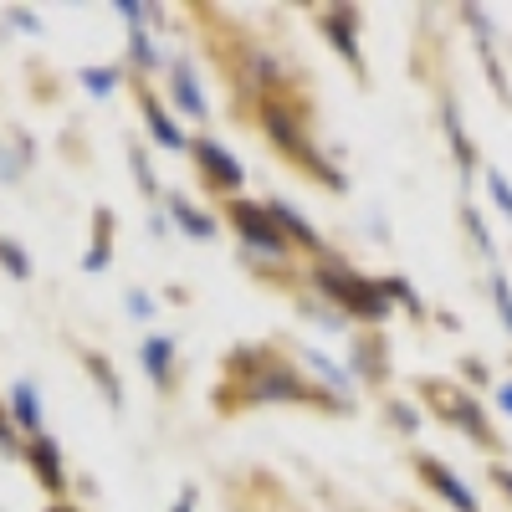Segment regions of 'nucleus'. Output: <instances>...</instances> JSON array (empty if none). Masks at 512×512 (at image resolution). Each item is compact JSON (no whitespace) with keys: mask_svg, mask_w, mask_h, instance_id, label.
<instances>
[{"mask_svg":"<svg viewBox=\"0 0 512 512\" xmlns=\"http://www.w3.org/2000/svg\"><path fill=\"white\" fill-rule=\"evenodd\" d=\"M318 287L333 297L338 308H349V313H364V318H384V313H390V297H384V287L359 282V277L344 272V267H318Z\"/></svg>","mask_w":512,"mask_h":512,"instance_id":"f257e3e1","label":"nucleus"},{"mask_svg":"<svg viewBox=\"0 0 512 512\" xmlns=\"http://www.w3.org/2000/svg\"><path fill=\"white\" fill-rule=\"evenodd\" d=\"M231 221H236V231H241V241H246L251 256H282L287 251V236L277 231L267 205H246L241 200V205H231Z\"/></svg>","mask_w":512,"mask_h":512,"instance_id":"f03ea898","label":"nucleus"},{"mask_svg":"<svg viewBox=\"0 0 512 512\" xmlns=\"http://www.w3.org/2000/svg\"><path fill=\"white\" fill-rule=\"evenodd\" d=\"M195 164L205 169V180L216 185V190H236V185L246 180V175H241V164H236L216 139H195Z\"/></svg>","mask_w":512,"mask_h":512,"instance_id":"7ed1b4c3","label":"nucleus"},{"mask_svg":"<svg viewBox=\"0 0 512 512\" xmlns=\"http://www.w3.org/2000/svg\"><path fill=\"white\" fill-rule=\"evenodd\" d=\"M420 472H425V482H431L456 512H477V497L466 492V482L451 472V466H441V461H420Z\"/></svg>","mask_w":512,"mask_h":512,"instance_id":"20e7f679","label":"nucleus"},{"mask_svg":"<svg viewBox=\"0 0 512 512\" xmlns=\"http://www.w3.org/2000/svg\"><path fill=\"white\" fill-rule=\"evenodd\" d=\"M11 415H16V425L36 441L41 436V395H36V384L31 379H21L16 390H11Z\"/></svg>","mask_w":512,"mask_h":512,"instance_id":"39448f33","label":"nucleus"},{"mask_svg":"<svg viewBox=\"0 0 512 512\" xmlns=\"http://www.w3.org/2000/svg\"><path fill=\"white\" fill-rule=\"evenodd\" d=\"M31 466H36V477L47 482V487H62V451L52 436H36L31 441Z\"/></svg>","mask_w":512,"mask_h":512,"instance_id":"423d86ee","label":"nucleus"},{"mask_svg":"<svg viewBox=\"0 0 512 512\" xmlns=\"http://www.w3.org/2000/svg\"><path fill=\"white\" fill-rule=\"evenodd\" d=\"M267 210H272V221H277V231H282V236L303 241V246H318V231H313V226H308L303 216H297V210H292L287 200H272Z\"/></svg>","mask_w":512,"mask_h":512,"instance_id":"0eeeda50","label":"nucleus"},{"mask_svg":"<svg viewBox=\"0 0 512 512\" xmlns=\"http://www.w3.org/2000/svg\"><path fill=\"white\" fill-rule=\"evenodd\" d=\"M349 21H354L349 11H328V16H323V31H328L333 47L344 52V62H354V67H359V47H354V26H349Z\"/></svg>","mask_w":512,"mask_h":512,"instance_id":"6e6552de","label":"nucleus"},{"mask_svg":"<svg viewBox=\"0 0 512 512\" xmlns=\"http://www.w3.org/2000/svg\"><path fill=\"white\" fill-rule=\"evenodd\" d=\"M144 123H149V134L164 144V149H185V134H180V128H175V118H169L164 113V103H144Z\"/></svg>","mask_w":512,"mask_h":512,"instance_id":"1a4fd4ad","label":"nucleus"},{"mask_svg":"<svg viewBox=\"0 0 512 512\" xmlns=\"http://www.w3.org/2000/svg\"><path fill=\"white\" fill-rule=\"evenodd\" d=\"M139 359H144V369L154 374V384H164V379H169V364H175V344H169V338H144Z\"/></svg>","mask_w":512,"mask_h":512,"instance_id":"9d476101","label":"nucleus"},{"mask_svg":"<svg viewBox=\"0 0 512 512\" xmlns=\"http://www.w3.org/2000/svg\"><path fill=\"white\" fill-rule=\"evenodd\" d=\"M169 216H175V221H180V231H185V236H195V241H210V236H216V221L200 216V210H190L180 195L169 200Z\"/></svg>","mask_w":512,"mask_h":512,"instance_id":"9b49d317","label":"nucleus"},{"mask_svg":"<svg viewBox=\"0 0 512 512\" xmlns=\"http://www.w3.org/2000/svg\"><path fill=\"white\" fill-rule=\"evenodd\" d=\"M175 103L185 108V113H195V118H205V93H200V82H195V72L180 62L175 67Z\"/></svg>","mask_w":512,"mask_h":512,"instance_id":"f8f14e48","label":"nucleus"},{"mask_svg":"<svg viewBox=\"0 0 512 512\" xmlns=\"http://www.w3.org/2000/svg\"><path fill=\"white\" fill-rule=\"evenodd\" d=\"M82 88H88L93 98H113L118 93V67H82Z\"/></svg>","mask_w":512,"mask_h":512,"instance_id":"ddd939ff","label":"nucleus"},{"mask_svg":"<svg viewBox=\"0 0 512 512\" xmlns=\"http://www.w3.org/2000/svg\"><path fill=\"white\" fill-rule=\"evenodd\" d=\"M451 415H456V420L466 425V436H477V441L487 436V420L477 415V405H472V400H456V405H451Z\"/></svg>","mask_w":512,"mask_h":512,"instance_id":"4468645a","label":"nucleus"},{"mask_svg":"<svg viewBox=\"0 0 512 512\" xmlns=\"http://www.w3.org/2000/svg\"><path fill=\"white\" fill-rule=\"evenodd\" d=\"M0 262H6L11 277H31V256H26L16 241H0Z\"/></svg>","mask_w":512,"mask_h":512,"instance_id":"2eb2a0df","label":"nucleus"},{"mask_svg":"<svg viewBox=\"0 0 512 512\" xmlns=\"http://www.w3.org/2000/svg\"><path fill=\"white\" fill-rule=\"evenodd\" d=\"M487 190H492V200L502 205V216L512 221V185H507V175H497V169H492V175H487Z\"/></svg>","mask_w":512,"mask_h":512,"instance_id":"dca6fc26","label":"nucleus"},{"mask_svg":"<svg viewBox=\"0 0 512 512\" xmlns=\"http://www.w3.org/2000/svg\"><path fill=\"white\" fill-rule=\"evenodd\" d=\"M134 62L139 67H159V47L149 41V31H134Z\"/></svg>","mask_w":512,"mask_h":512,"instance_id":"f3484780","label":"nucleus"},{"mask_svg":"<svg viewBox=\"0 0 512 512\" xmlns=\"http://www.w3.org/2000/svg\"><path fill=\"white\" fill-rule=\"evenodd\" d=\"M492 297H497V313H502V323L512 333V287H507V277H492Z\"/></svg>","mask_w":512,"mask_h":512,"instance_id":"a211bd4d","label":"nucleus"},{"mask_svg":"<svg viewBox=\"0 0 512 512\" xmlns=\"http://www.w3.org/2000/svg\"><path fill=\"white\" fill-rule=\"evenodd\" d=\"M118 16H128V21H134V31H144L149 16H154V6H139V0H118Z\"/></svg>","mask_w":512,"mask_h":512,"instance_id":"6ab92c4d","label":"nucleus"},{"mask_svg":"<svg viewBox=\"0 0 512 512\" xmlns=\"http://www.w3.org/2000/svg\"><path fill=\"white\" fill-rule=\"evenodd\" d=\"M88 364H93V374H98V379H103V395H108V400H113V405H118V400H123V395H118V379H113V374H108V369H103V359H88Z\"/></svg>","mask_w":512,"mask_h":512,"instance_id":"aec40b11","label":"nucleus"},{"mask_svg":"<svg viewBox=\"0 0 512 512\" xmlns=\"http://www.w3.org/2000/svg\"><path fill=\"white\" fill-rule=\"evenodd\" d=\"M313 364H318V374H323V379H328V384H333V390H344V384H349V379H344V374H338V369H333V364H328V359H323V354H318V349H313Z\"/></svg>","mask_w":512,"mask_h":512,"instance_id":"412c9836","label":"nucleus"},{"mask_svg":"<svg viewBox=\"0 0 512 512\" xmlns=\"http://www.w3.org/2000/svg\"><path fill=\"white\" fill-rule=\"evenodd\" d=\"M128 313H134V318H149V313H154L149 292H128Z\"/></svg>","mask_w":512,"mask_h":512,"instance_id":"4be33fe9","label":"nucleus"},{"mask_svg":"<svg viewBox=\"0 0 512 512\" xmlns=\"http://www.w3.org/2000/svg\"><path fill=\"white\" fill-rule=\"evenodd\" d=\"M11 21H16V26H21V31H31V36H36V31H41V21H36V16H31V11H11Z\"/></svg>","mask_w":512,"mask_h":512,"instance_id":"5701e85b","label":"nucleus"},{"mask_svg":"<svg viewBox=\"0 0 512 512\" xmlns=\"http://www.w3.org/2000/svg\"><path fill=\"white\" fill-rule=\"evenodd\" d=\"M395 425H405V431H415L420 420H415V410H410V405H395Z\"/></svg>","mask_w":512,"mask_h":512,"instance_id":"b1692460","label":"nucleus"},{"mask_svg":"<svg viewBox=\"0 0 512 512\" xmlns=\"http://www.w3.org/2000/svg\"><path fill=\"white\" fill-rule=\"evenodd\" d=\"M492 477H497V487L512 497V472H507V466H492Z\"/></svg>","mask_w":512,"mask_h":512,"instance_id":"393cba45","label":"nucleus"},{"mask_svg":"<svg viewBox=\"0 0 512 512\" xmlns=\"http://www.w3.org/2000/svg\"><path fill=\"white\" fill-rule=\"evenodd\" d=\"M497 400H502V410L512 415V384H502V390H497Z\"/></svg>","mask_w":512,"mask_h":512,"instance_id":"a878e982","label":"nucleus"},{"mask_svg":"<svg viewBox=\"0 0 512 512\" xmlns=\"http://www.w3.org/2000/svg\"><path fill=\"white\" fill-rule=\"evenodd\" d=\"M175 512H190V497H185V502H180V507H175Z\"/></svg>","mask_w":512,"mask_h":512,"instance_id":"bb28decb","label":"nucleus"}]
</instances>
